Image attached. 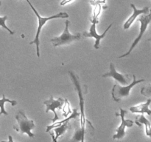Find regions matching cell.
<instances>
[{"mask_svg":"<svg viewBox=\"0 0 151 142\" xmlns=\"http://www.w3.org/2000/svg\"><path fill=\"white\" fill-rule=\"evenodd\" d=\"M27 1L28 4H29L30 6L31 9L32 10V11L34 12V13L35 14V16H37L38 18V28H37V31H36V35H35V38H34L33 41H32L31 42H29V44H35L36 45V53H37V56L38 57H40V49H39V46H40V34H41V31L42 28L44 27V25H45L46 22H48V21L51 20V19H65V18H68L69 17V14L66 12H60L58 14L53 15V16H49V17H42L41 15L38 13V12L37 11L36 9L32 6V4H31V2L29 1V0H26Z\"/></svg>","mask_w":151,"mask_h":142,"instance_id":"6da1fadb","label":"cell"},{"mask_svg":"<svg viewBox=\"0 0 151 142\" xmlns=\"http://www.w3.org/2000/svg\"><path fill=\"white\" fill-rule=\"evenodd\" d=\"M70 78L72 79V82H73L74 86H75V90L78 92V98H79V105L80 108H81V118H80V121H81V128L82 130L83 133L85 135L86 133V122H88V120H86L85 115V101H84L83 94L86 93V90L83 93V89L81 87V82H80L79 79H78V76L74 73L72 71H69V72Z\"/></svg>","mask_w":151,"mask_h":142,"instance_id":"7a4b0ae2","label":"cell"},{"mask_svg":"<svg viewBox=\"0 0 151 142\" xmlns=\"http://www.w3.org/2000/svg\"><path fill=\"white\" fill-rule=\"evenodd\" d=\"M16 119L17 121V124H14L13 127L16 132L22 134L26 133L30 138L35 137V134L31 132V130L35 127L34 121L29 119L23 110H20L17 112L16 115Z\"/></svg>","mask_w":151,"mask_h":142,"instance_id":"3957f363","label":"cell"},{"mask_svg":"<svg viewBox=\"0 0 151 142\" xmlns=\"http://www.w3.org/2000/svg\"><path fill=\"white\" fill-rule=\"evenodd\" d=\"M65 24H66V25H65V29L63 33L60 36L55 37L51 39V42L54 47H58V46L64 45V44H69L75 41H79L82 38V34L79 33L76 34L70 33L69 30L70 22L69 20H66L65 22Z\"/></svg>","mask_w":151,"mask_h":142,"instance_id":"277c9868","label":"cell"},{"mask_svg":"<svg viewBox=\"0 0 151 142\" xmlns=\"http://www.w3.org/2000/svg\"><path fill=\"white\" fill-rule=\"evenodd\" d=\"M100 10H101V4L99 6V9H98V10H97V12H94V16H93V19L91 20L92 25H91V28H90L89 32H83L82 34L83 36L86 37V38H95V43H94V48L95 49H99V47H100V40L106 36L107 32L109 31V30L111 28L112 25H113V24H111V25H109L107 28H106V30H105V32L103 33V34H101V35H99V34L97 33V29H96V25H97V24L98 23L97 16H98L99 14H100Z\"/></svg>","mask_w":151,"mask_h":142,"instance_id":"5b68a950","label":"cell"},{"mask_svg":"<svg viewBox=\"0 0 151 142\" xmlns=\"http://www.w3.org/2000/svg\"><path fill=\"white\" fill-rule=\"evenodd\" d=\"M144 81H145V79L137 80L135 75H133V82L130 83L128 86L122 87V86L119 85L117 84H114L111 91L112 98H113L114 101H115L116 102H119L124 98L128 97L131 89L134 86L137 85V84H139L141 82H144Z\"/></svg>","mask_w":151,"mask_h":142,"instance_id":"8992f818","label":"cell"},{"mask_svg":"<svg viewBox=\"0 0 151 142\" xmlns=\"http://www.w3.org/2000/svg\"><path fill=\"white\" fill-rule=\"evenodd\" d=\"M138 21L140 22V24H141V26H140V31H139V36L135 38V40H134V41L133 42V44H131V47H130V49L128 50V51L127 52V53H125V54L119 56V57H118L119 59H122V58L126 57V56H129V55L131 54V52L133 51V50L135 48L136 46H137V44H139V42L141 41L143 36H144V34L145 33L146 30H147V27H148L149 24H150V22H151V10H150L149 14L147 15L142 14V16H141V17L138 19Z\"/></svg>","mask_w":151,"mask_h":142,"instance_id":"52a82bcc","label":"cell"},{"mask_svg":"<svg viewBox=\"0 0 151 142\" xmlns=\"http://www.w3.org/2000/svg\"><path fill=\"white\" fill-rule=\"evenodd\" d=\"M120 110V112L119 113H117L116 112L115 115L116 116H120L121 119H122V123H121L120 125L118 127V128L116 129V133L113 135L114 139H121L125 135V128L126 127H131L133 125H134V121L130 119H125V116L127 113H128V111L125 110V109H122L120 108L119 109Z\"/></svg>","mask_w":151,"mask_h":142,"instance_id":"ba28073f","label":"cell"},{"mask_svg":"<svg viewBox=\"0 0 151 142\" xmlns=\"http://www.w3.org/2000/svg\"><path fill=\"white\" fill-rule=\"evenodd\" d=\"M44 104L46 105V113L49 112V111H52L55 114L54 118L52 119V121L53 123L55 122L56 121L59 119V117L58 116L57 112H55V109H61V107L63 106V104H64V100L61 98H59L58 99H54L52 96H50V99L49 100L45 101L44 102Z\"/></svg>","mask_w":151,"mask_h":142,"instance_id":"9c48e42d","label":"cell"},{"mask_svg":"<svg viewBox=\"0 0 151 142\" xmlns=\"http://www.w3.org/2000/svg\"><path fill=\"white\" fill-rule=\"evenodd\" d=\"M103 78H107V77H111V78H114L115 80L118 81V82L121 83L122 84H129L130 81H131V78H129V75L128 74H121L116 72V69H115V66L113 63L110 64V70L109 72H106V73L103 75Z\"/></svg>","mask_w":151,"mask_h":142,"instance_id":"30bf717a","label":"cell"},{"mask_svg":"<svg viewBox=\"0 0 151 142\" xmlns=\"http://www.w3.org/2000/svg\"><path fill=\"white\" fill-rule=\"evenodd\" d=\"M131 6L133 8V10H134V12H133V14L128 18V20H127L126 22H125V23L124 24L123 28L125 30H127L128 29V28H130V27L132 25V24L134 23L135 19L137 18V16H139V15L147 14V13L149 12L148 7H144V8L141 9V10H139V9H137V7H136V6L134 5V4H131Z\"/></svg>","mask_w":151,"mask_h":142,"instance_id":"8fae6325","label":"cell"},{"mask_svg":"<svg viewBox=\"0 0 151 142\" xmlns=\"http://www.w3.org/2000/svg\"><path fill=\"white\" fill-rule=\"evenodd\" d=\"M71 128V124L69 123V121H66L63 124H62L61 125L58 126L57 127H55V134L53 133H52L51 131H49L48 133H50V135H52V139L53 141L56 142L57 141L58 138L60 137V135L63 134V133H66L69 129Z\"/></svg>","mask_w":151,"mask_h":142,"instance_id":"7c38bea8","label":"cell"},{"mask_svg":"<svg viewBox=\"0 0 151 142\" xmlns=\"http://www.w3.org/2000/svg\"><path fill=\"white\" fill-rule=\"evenodd\" d=\"M151 104V99H149L145 103L141 104L137 106H131L130 111L133 113H147L148 115H151V110L149 109V106Z\"/></svg>","mask_w":151,"mask_h":142,"instance_id":"4fadbf2b","label":"cell"},{"mask_svg":"<svg viewBox=\"0 0 151 142\" xmlns=\"http://www.w3.org/2000/svg\"><path fill=\"white\" fill-rule=\"evenodd\" d=\"M80 115H81V113H80V112H78V109L75 108V109H73L72 114H71L69 117H67L66 118H65L64 120H62V121H58V122H54V124H52V125L47 126V127H46V132H47V133H48L49 131H50V130H52V129H54L55 127H58V126L61 125L62 124H63V123L66 122V121H70L71 119H77V118H78V116H80Z\"/></svg>","mask_w":151,"mask_h":142,"instance_id":"5bb4252c","label":"cell"},{"mask_svg":"<svg viewBox=\"0 0 151 142\" xmlns=\"http://www.w3.org/2000/svg\"><path fill=\"white\" fill-rule=\"evenodd\" d=\"M135 123L139 127H141L142 124H145V126L146 135L149 136V137H151V124L150 121L145 117L144 115L137 116Z\"/></svg>","mask_w":151,"mask_h":142,"instance_id":"9a60e30c","label":"cell"},{"mask_svg":"<svg viewBox=\"0 0 151 142\" xmlns=\"http://www.w3.org/2000/svg\"><path fill=\"white\" fill-rule=\"evenodd\" d=\"M6 102H9V103L11 104L12 106H15V105L17 104V101L15 100H10V99H7V98L5 97V95H2V98L0 99V112H1V114H3V115H8V112H7V111L5 110V109H4V104H5Z\"/></svg>","mask_w":151,"mask_h":142,"instance_id":"2e32d148","label":"cell"},{"mask_svg":"<svg viewBox=\"0 0 151 142\" xmlns=\"http://www.w3.org/2000/svg\"><path fill=\"white\" fill-rule=\"evenodd\" d=\"M84 136H85V135L83 133L81 127H79L76 130H75V133H74V135H73V137H72L71 141L83 142L84 140H85V139H84Z\"/></svg>","mask_w":151,"mask_h":142,"instance_id":"e0dca14e","label":"cell"},{"mask_svg":"<svg viewBox=\"0 0 151 142\" xmlns=\"http://www.w3.org/2000/svg\"><path fill=\"white\" fill-rule=\"evenodd\" d=\"M1 1H0V5H1ZM7 19H8V18H7V16H3V17H0V27H1V28H4L5 30H7L8 31V32L10 33L11 35H13L15 33L13 32V31H12L11 30H10V28H9L6 25V24H5L6 20H7Z\"/></svg>","mask_w":151,"mask_h":142,"instance_id":"ac0fdd59","label":"cell"},{"mask_svg":"<svg viewBox=\"0 0 151 142\" xmlns=\"http://www.w3.org/2000/svg\"><path fill=\"white\" fill-rule=\"evenodd\" d=\"M141 94L146 97L151 98V84H147L142 88Z\"/></svg>","mask_w":151,"mask_h":142,"instance_id":"d6986e66","label":"cell"},{"mask_svg":"<svg viewBox=\"0 0 151 142\" xmlns=\"http://www.w3.org/2000/svg\"><path fill=\"white\" fill-rule=\"evenodd\" d=\"M64 101H65V105H64V106H63V112H64V113L63 114V115L65 117H67V115H69V113H72V112H71V111H70L69 103V101H67V99H65Z\"/></svg>","mask_w":151,"mask_h":142,"instance_id":"ffe728a7","label":"cell"},{"mask_svg":"<svg viewBox=\"0 0 151 142\" xmlns=\"http://www.w3.org/2000/svg\"><path fill=\"white\" fill-rule=\"evenodd\" d=\"M72 1H73V0H62V1L60 2V5H65V4H68V3H69Z\"/></svg>","mask_w":151,"mask_h":142,"instance_id":"44dd1931","label":"cell"},{"mask_svg":"<svg viewBox=\"0 0 151 142\" xmlns=\"http://www.w3.org/2000/svg\"><path fill=\"white\" fill-rule=\"evenodd\" d=\"M8 137H9V141H11V142H13V139H12V137H11V135H9Z\"/></svg>","mask_w":151,"mask_h":142,"instance_id":"7402d4cb","label":"cell"},{"mask_svg":"<svg viewBox=\"0 0 151 142\" xmlns=\"http://www.w3.org/2000/svg\"><path fill=\"white\" fill-rule=\"evenodd\" d=\"M148 41H150V42H151V37H150V38H148Z\"/></svg>","mask_w":151,"mask_h":142,"instance_id":"603a6c76","label":"cell"},{"mask_svg":"<svg viewBox=\"0 0 151 142\" xmlns=\"http://www.w3.org/2000/svg\"><path fill=\"white\" fill-rule=\"evenodd\" d=\"M2 115V114H1V112H0V115Z\"/></svg>","mask_w":151,"mask_h":142,"instance_id":"cb8c5ba5","label":"cell"},{"mask_svg":"<svg viewBox=\"0 0 151 142\" xmlns=\"http://www.w3.org/2000/svg\"><path fill=\"white\" fill-rule=\"evenodd\" d=\"M17 1H19V0H17Z\"/></svg>","mask_w":151,"mask_h":142,"instance_id":"d4e9b609","label":"cell"}]
</instances>
